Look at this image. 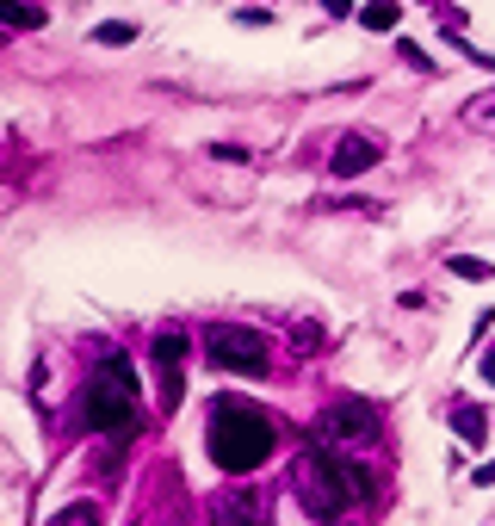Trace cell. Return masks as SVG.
Listing matches in <instances>:
<instances>
[{"label": "cell", "instance_id": "10", "mask_svg": "<svg viewBox=\"0 0 495 526\" xmlns=\"http://www.w3.org/2000/svg\"><path fill=\"white\" fill-rule=\"evenodd\" d=\"M50 526H106V514H100V502H69L63 514H50Z\"/></svg>", "mask_w": 495, "mask_h": 526}, {"label": "cell", "instance_id": "17", "mask_svg": "<svg viewBox=\"0 0 495 526\" xmlns=\"http://www.w3.org/2000/svg\"><path fill=\"white\" fill-rule=\"evenodd\" d=\"M477 372H483V385H495V347H483V365Z\"/></svg>", "mask_w": 495, "mask_h": 526}, {"label": "cell", "instance_id": "4", "mask_svg": "<svg viewBox=\"0 0 495 526\" xmlns=\"http://www.w3.org/2000/svg\"><path fill=\"white\" fill-rule=\"evenodd\" d=\"M205 359H211L217 372H229V378H267L273 365H267V341L242 328V322H211L205 328Z\"/></svg>", "mask_w": 495, "mask_h": 526}, {"label": "cell", "instance_id": "9", "mask_svg": "<svg viewBox=\"0 0 495 526\" xmlns=\"http://www.w3.org/2000/svg\"><path fill=\"white\" fill-rule=\"evenodd\" d=\"M446 421H452V433H459L464 446H483V440H490V421H483V409H477V403H452V409H446Z\"/></svg>", "mask_w": 495, "mask_h": 526}, {"label": "cell", "instance_id": "18", "mask_svg": "<svg viewBox=\"0 0 495 526\" xmlns=\"http://www.w3.org/2000/svg\"><path fill=\"white\" fill-rule=\"evenodd\" d=\"M471 483H483V490H490V483H495V464H477V471H471Z\"/></svg>", "mask_w": 495, "mask_h": 526}, {"label": "cell", "instance_id": "8", "mask_svg": "<svg viewBox=\"0 0 495 526\" xmlns=\"http://www.w3.org/2000/svg\"><path fill=\"white\" fill-rule=\"evenodd\" d=\"M211 526H260V502L242 495V490L217 495V502H211Z\"/></svg>", "mask_w": 495, "mask_h": 526}, {"label": "cell", "instance_id": "6", "mask_svg": "<svg viewBox=\"0 0 495 526\" xmlns=\"http://www.w3.org/2000/svg\"><path fill=\"white\" fill-rule=\"evenodd\" d=\"M378 161H384V149H378L372 137H359V131H354V137L335 142V155H328V174H335V180H359V174H372Z\"/></svg>", "mask_w": 495, "mask_h": 526}, {"label": "cell", "instance_id": "16", "mask_svg": "<svg viewBox=\"0 0 495 526\" xmlns=\"http://www.w3.org/2000/svg\"><path fill=\"white\" fill-rule=\"evenodd\" d=\"M396 56H403V63H409V69H427V50H422V44H409V37H403V44H396Z\"/></svg>", "mask_w": 495, "mask_h": 526}, {"label": "cell", "instance_id": "1", "mask_svg": "<svg viewBox=\"0 0 495 526\" xmlns=\"http://www.w3.org/2000/svg\"><path fill=\"white\" fill-rule=\"evenodd\" d=\"M291 490H297V502H304L316 521L335 526V514L372 508V502H378V477H372L359 458H347L341 446H322L316 433H304V458H297Z\"/></svg>", "mask_w": 495, "mask_h": 526}, {"label": "cell", "instance_id": "2", "mask_svg": "<svg viewBox=\"0 0 495 526\" xmlns=\"http://www.w3.org/2000/svg\"><path fill=\"white\" fill-rule=\"evenodd\" d=\"M205 446H211V464L229 471V477H248L260 471L273 446H279V427L260 403H242V396H217L211 403V427H205Z\"/></svg>", "mask_w": 495, "mask_h": 526}, {"label": "cell", "instance_id": "5", "mask_svg": "<svg viewBox=\"0 0 495 526\" xmlns=\"http://www.w3.org/2000/svg\"><path fill=\"white\" fill-rule=\"evenodd\" d=\"M310 433H316L322 446H341V453H347L354 440H378V409L359 403V396H341V403L322 409V421L310 427Z\"/></svg>", "mask_w": 495, "mask_h": 526}, {"label": "cell", "instance_id": "14", "mask_svg": "<svg viewBox=\"0 0 495 526\" xmlns=\"http://www.w3.org/2000/svg\"><path fill=\"white\" fill-rule=\"evenodd\" d=\"M6 19H13V25H19V32H32V25H44V19H50V13H44V6H13V13H6Z\"/></svg>", "mask_w": 495, "mask_h": 526}, {"label": "cell", "instance_id": "13", "mask_svg": "<svg viewBox=\"0 0 495 526\" xmlns=\"http://www.w3.org/2000/svg\"><path fill=\"white\" fill-rule=\"evenodd\" d=\"M131 37H137L131 19H106V25H93V44H131Z\"/></svg>", "mask_w": 495, "mask_h": 526}, {"label": "cell", "instance_id": "12", "mask_svg": "<svg viewBox=\"0 0 495 526\" xmlns=\"http://www.w3.org/2000/svg\"><path fill=\"white\" fill-rule=\"evenodd\" d=\"M396 19H403L396 6H359V25L365 32H396Z\"/></svg>", "mask_w": 495, "mask_h": 526}, {"label": "cell", "instance_id": "3", "mask_svg": "<svg viewBox=\"0 0 495 526\" xmlns=\"http://www.w3.org/2000/svg\"><path fill=\"white\" fill-rule=\"evenodd\" d=\"M81 427H93L106 440H131L142 427V378L124 353H112L106 365H93V378L81 390Z\"/></svg>", "mask_w": 495, "mask_h": 526}, {"label": "cell", "instance_id": "11", "mask_svg": "<svg viewBox=\"0 0 495 526\" xmlns=\"http://www.w3.org/2000/svg\"><path fill=\"white\" fill-rule=\"evenodd\" d=\"M446 267H452V273H459V279H471V285L495 279V267H490V260H483V254H452V260H446Z\"/></svg>", "mask_w": 495, "mask_h": 526}, {"label": "cell", "instance_id": "15", "mask_svg": "<svg viewBox=\"0 0 495 526\" xmlns=\"http://www.w3.org/2000/svg\"><path fill=\"white\" fill-rule=\"evenodd\" d=\"M242 25H273V6H236Z\"/></svg>", "mask_w": 495, "mask_h": 526}, {"label": "cell", "instance_id": "7", "mask_svg": "<svg viewBox=\"0 0 495 526\" xmlns=\"http://www.w3.org/2000/svg\"><path fill=\"white\" fill-rule=\"evenodd\" d=\"M180 359H186V335H155V365H161V415L180 409Z\"/></svg>", "mask_w": 495, "mask_h": 526}]
</instances>
